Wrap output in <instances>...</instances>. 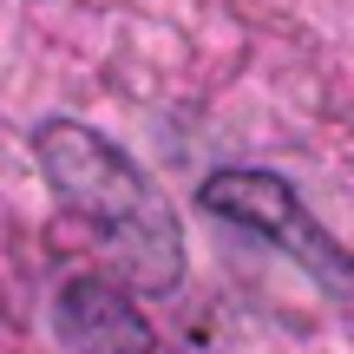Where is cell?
I'll use <instances>...</instances> for the list:
<instances>
[{
	"label": "cell",
	"instance_id": "2",
	"mask_svg": "<svg viewBox=\"0 0 354 354\" xmlns=\"http://www.w3.org/2000/svg\"><path fill=\"white\" fill-rule=\"evenodd\" d=\"M197 203L216 216V223H230V230H243V236L282 250L289 263H302L328 295H354V256L315 223V216H308L302 190H295L289 177L256 171V165H230V171L203 177Z\"/></svg>",
	"mask_w": 354,
	"mask_h": 354
},
{
	"label": "cell",
	"instance_id": "1",
	"mask_svg": "<svg viewBox=\"0 0 354 354\" xmlns=\"http://www.w3.org/2000/svg\"><path fill=\"white\" fill-rule=\"evenodd\" d=\"M33 158L46 171L53 197L99 230V243L125 263V282L145 295H171L184 282V230L165 190L151 184L112 138H99L79 118H46L33 131Z\"/></svg>",
	"mask_w": 354,
	"mask_h": 354
},
{
	"label": "cell",
	"instance_id": "3",
	"mask_svg": "<svg viewBox=\"0 0 354 354\" xmlns=\"http://www.w3.org/2000/svg\"><path fill=\"white\" fill-rule=\"evenodd\" d=\"M53 335L73 354H158L138 295L112 276H66L53 289Z\"/></svg>",
	"mask_w": 354,
	"mask_h": 354
}]
</instances>
